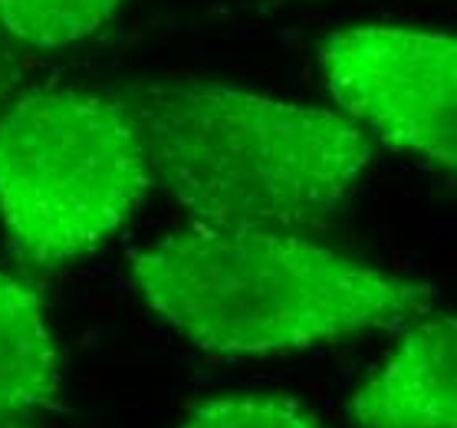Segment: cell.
<instances>
[{
    "label": "cell",
    "instance_id": "1",
    "mask_svg": "<svg viewBox=\"0 0 457 428\" xmlns=\"http://www.w3.org/2000/svg\"><path fill=\"white\" fill-rule=\"evenodd\" d=\"M129 273L178 336L214 356L296 353L437 306L431 283L277 228L191 221L132 254Z\"/></svg>",
    "mask_w": 457,
    "mask_h": 428
},
{
    "label": "cell",
    "instance_id": "3",
    "mask_svg": "<svg viewBox=\"0 0 457 428\" xmlns=\"http://www.w3.org/2000/svg\"><path fill=\"white\" fill-rule=\"evenodd\" d=\"M152 185L122 96L37 86L0 115V221L27 261L89 257L132 221Z\"/></svg>",
    "mask_w": 457,
    "mask_h": 428
},
{
    "label": "cell",
    "instance_id": "4",
    "mask_svg": "<svg viewBox=\"0 0 457 428\" xmlns=\"http://www.w3.org/2000/svg\"><path fill=\"white\" fill-rule=\"evenodd\" d=\"M326 89L369 138L454 175L457 43L445 30L359 23L320 46Z\"/></svg>",
    "mask_w": 457,
    "mask_h": 428
},
{
    "label": "cell",
    "instance_id": "5",
    "mask_svg": "<svg viewBox=\"0 0 457 428\" xmlns=\"http://www.w3.org/2000/svg\"><path fill=\"white\" fill-rule=\"evenodd\" d=\"M353 428H457V323L445 310L402 326L398 343L355 386Z\"/></svg>",
    "mask_w": 457,
    "mask_h": 428
},
{
    "label": "cell",
    "instance_id": "9",
    "mask_svg": "<svg viewBox=\"0 0 457 428\" xmlns=\"http://www.w3.org/2000/svg\"><path fill=\"white\" fill-rule=\"evenodd\" d=\"M13 50H17V43L0 27V115L21 93V60Z\"/></svg>",
    "mask_w": 457,
    "mask_h": 428
},
{
    "label": "cell",
    "instance_id": "2",
    "mask_svg": "<svg viewBox=\"0 0 457 428\" xmlns=\"http://www.w3.org/2000/svg\"><path fill=\"white\" fill-rule=\"evenodd\" d=\"M152 178L198 224L300 231L333 214L372 162L339 109L218 83H142L122 96Z\"/></svg>",
    "mask_w": 457,
    "mask_h": 428
},
{
    "label": "cell",
    "instance_id": "10",
    "mask_svg": "<svg viewBox=\"0 0 457 428\" xmlns=\"http://www.w3.org/2000/svg\"><path fill=\"white\" fill-rule=\"evenodd\" d=\"M0 428H23L17 418H0Z\"/></svg>",
    "mask_w": 457,
    "mask_h": 428
},
{
    "label": "cell",
    "instance_id": "8",
    "mask_svg": "<svg viewBox=\"0 0 457 428\" xmlns=\"http://www.w3.org/2000/svg\"><path fill=\"white\" fill-rule=\"evenodd\" d=\"M181 428H326L310 408L290 396L250 392L220 396L191 408Z\"/></svg>",
    "mask_w": 457,
    "mask_h": 428
},
{
    "label": "cell",
    "instance_id": "6",
    "mask_svg": "<svg viewBox=\"0 0 457 428\" xmlns=\"http://www.w3.org/2000/svg\"><path fill=\"white\" fill-rule=\"evenodd\" d=\"M62 363L43 297L0 271V418L56 406Z\"/></svg>",
    "mask_w": 457,
    "mask_h": 428
},
{
    "label": "cell",
    "instance_id": "7",
    "mask_svg": "<svg viewBox=\"0 0 457 428\" xmlns=\"http://www.w3.org/2000/svg\"><path fill=\"white\" fill-rule=\"evenodd\" d=\"M125 0H0V27L27 50H70L115 21Z\"/></svg>",
    "mask_w": 457,
    "mask_h": 428
}]
</instances>
